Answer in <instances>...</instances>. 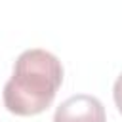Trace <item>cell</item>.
Wrapping results in <instances>:
<instances>
[{
    "instance_id": "cell-1",
    "label": "cell",
    "mask_w": 122,
    "mask_h": 122,
    "mask_svg": "<svg viewBox=\"0 0 122 122\" xmlns=\"http://www.w3.org/2000/svg\"><path fill=\"white\" fill-rule=\"evenodd\" d=\"M61 84L63 65L51 51L42 48L25 50L4 86V105L17 116L40 114L51 105Z\"/></svg>"
},
{
    "instance_id": "cell-2",
    "label": "cell",
    "mask_w": 122,
    "mask_h": 122,
    "mask_svg": "<svg viewBox=\"0 0 122 122\" xmlns=\"http://www.w3.org/2000/svg\"><path fill=\"white\" fill-rule=\"evenodd\" d=\"M105 107L95 95L76 93L65 99L53 114V122H105Z\"/></svg>"
},
{
    "instance_id": "cell-3",
    "label": "cell",
    "mask_w": 122,
    "mask_h": 122,
    "mask_svg": "<svg viewBox=\"0 0 122 122\" xmlns=\"http://www.w3.org/2000/svg\"><path fill=\"white\" fill-rule=\"evenodd\" d=\"M112 97H114V103H116V109L120 111L122 114V74L116 78L114 82V88H112Z\"/></svg>"
}]
</instances>
